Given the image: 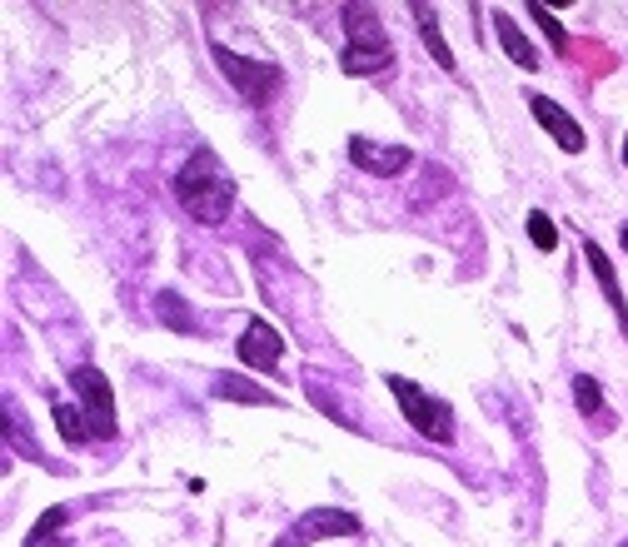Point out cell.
Instances as JSON below:
<instances>
[{"mask_svg":"<svg viewBox=\"0 0 628 547\" xmlns=\"http://www.w3.org/2000/svg\"><path fill=\"white\" fill-rule=\"evenodd\" d=\"M175 200L184 215H195L200 225H220L235 204V180L229 170L215 160V150H195L184 160V170L175 174Z\"/></svg>","mask_w":628,"mask_h":547,"instance_id":"obj_1","label":"cell"},{"mask_svg":"<svg viewBox=\"0 0 628 547\" xmlns=\"http://www.w3.org/2000/svg\"><path fill=\"white\" fill-rule=\"evenodd\" d=\"M160 319L180 333H195V314H190V304H184L180 294H160Z\"/></svg>","mask_w":628,"mask_h":547,"instance_id":"obj_15","label":"cell"},{"mask_svg":"<svg viewBox=\"0 0 628 547\" xmlns=\"http://www.w3.org/2000/svg\"><path fill=\"white\" fill-rule=\"evenodd\" d=\"M529 239L539 249H553V244H559V229H553L549 215H539V209H534V215H529Z\"/></svg>","mask_w":628,"mask_h":547,"instance_id":"obj_19","label":"cell"},{"mask_svg":"<svg viewBox=\"0 0 628 547\" xmlns=\"http://www.w3.org/2000/svg\"><path fill=\"white\" fill-rule=\"evenodd\" d=\"M280 354H284V344H280V333L270 329V323H249L245 329V339H239V358H245L249 368H260V374H270L274 364H280Z\"/></svg>","mask_w":628,"mask_h":547,"instance_id":"obj_9","label":"cell"},{"mask_svg":"<svg viewBox=\"0 0 628 547\" xmlns=\"http://www.w3.org/2000/svg\"><path fill=\"white\" fill-rule=\"evenodd\" d=\"M414 21H419V35H424V45H429V55L445 70H455V50L445 45V35H439V21H434V5H414Z\"/></svg>","mask_w":628,"mask_h":547,"instance_id":"obj_14","label":"cell"},{"mask_svg":"<svg viewBox=\"0 0 628 547\" xmlns=\"http://www.w3.org/2000/svg\"><path fill=\"white\" fill-rule=\"evenodd\" d=\"M210 394H215V398H229V403H265V408H280V398H274L270 388L249 384V378H239V374H220L215 384H210Z\"/></svg>","mask_w":628,"mask_h":547,"instance_id":"obj_12","label":"cell"},{"mask_svg":"<svg viewBox=\"0 0 628 547\" xmlns=\"http://www.w3.org/2000/svg\"><path fill=\"white\" fill-rule=\"evenodd\" d=\"M624 160H628V135H624Z\"/></svg>","mask_w":628,"mask_h":547,"instance_id":"obj_20","label":"cell"},{"mask_svg":"<svg viewBox=\"0 0 628 547\" xmlns=\"http://www.w3.org/2000/svg\"><path fill=\"white\" fill-rule=\"evenodd\" d=\"M529 15L543 25V35H549V45H553V50H559V55L569 50V31H563V25L553 21V11H549V5H539V0H534V5H529Z\"/></svg>","mask_w":628,"mask_h":547,"instance_id":"obj_18","label":"cell"},{"mask_svg":"<svg viewBox=\"0 0 628 547\" xmlns=\"http://www.w3.org/2000/svg\"><path fill=\"white\" fill-rule=\"evenodd\" d=\"M384 384L394 388V398H400V408H404V419H410L424 438H434V443L455 438V413H449L445 398H429L419 384H410V378H400V374H390Z\"/></svg>","mask_w":628,"mask_h":547,"instance_id":"obj_3","label":"cell"},{"mask_svg":"<svg viewBox=\"0 0 628 547\" xmlns=\"http://www.w3.org/2000/svg\"><path fill=\"white\" fill-rule=\"evenodd\" d=\"M624 249H628V225H624Z\"/></svg>","mask_w":628,"mask_h":547,"instance_id":"obj_21","label":"cell"},{"mask_svg":"<svg viewBox=\"0 0 628 547\" xmlns=\"http://www.w3.org/2000/svg\"><path fill=\"white\" fill-rule=\"evenodd\" d=\"M584 259H588V269H594V280L604 284V299L614 304V314H618V329H628V304H624V289H618V280H614V264H608V254L588 239L584 244Z\"/></svg>","mask_w":628,"mask_h":547,"instance_id":"obj_10","label":"cell"},{"mask_svg":"<svg viewBox=\"0 0 628 547\" xmlns=\"http://www.w3.org/2000/svg\"><path fill=\"white\" fill-rule=\"evenodd\" d=\"M215 60H220V70L239 86V95L255 100V105H265V100L280 90V70H274V65L249 60V55H235L229 45H220V41H215Z\"/></svg>","mask_w":628,"mask_h":547,"instance_id":"obj_5","label":"cell"},{"mask_svg":"<svg viewBox=\"0 0 628 547\" xmlns=\"http://www.w3.org/2000/svg\"><path fill=\"white\" fill-rule=\"evenodd\" d=\"M66 508H51V513H41V523L31 527V537H25V547H41V543H51L55 533H60V527H66Z\"/></svg>","mask_w":628,"mask_h":547,"instance_id":"obj_17","label":"cell"},{"mask_svg":"<svg viewBox=\"0 0 628 547\" xmlns=\"http://www.w3.org/2000/svg\"><path fill=\"white\" fill-rule=\"evenodd\" d=\"M349 160L359 164L365 174H380V180H390V174H404L414 164V155L404 150V145H374V140H349Z\"/></svg>","mask_w":628,"mask_h":547,"instance_id":"obj_8","label":"cell"},{"mask_svg":"<svg viewBox=\"0 0 628 547\" xmlns=\"http://www.w3.org/2000/svg\"><path fill=\"white\" fill-rule=\"evenodd\" d=\"M70 388L80 394V408H86L96 438H115V394H110V378L100 374V368L80 364L76 374H70Z\"/></svg>","mask_w":628,"mask_h":547,"instance_id":"obj_4","label":"cell"},{"mask_svg":"<svg viewBox=\"0 0 628 547\" xmlns=\"http://www.w3.org/2000/svg\"><path fill=\"white\" fill-rule=\"evenodd\" d=\"M51 419H55V429H60V438H66L70 448H86V443L96 438V429H90V419H86V408H76V403H60V398H55Z\"/></svg>","mask_w":628,"mask_h":547,"instance_id":"obj_13","label":"cell"},{"mask_svg":"<svg viewBox=\"0 0 628 547\" xmlns=\"http://www.w3.org/2000/svg\"><path fill=\"white\" fill-rule=\"evenodd\" d=\"M494 31H498V45H504V55H509V60L519 65V70H539V50H534L529 35H524L504 11L494 15Z\"/></svg>","mask_w":628,"mask_h":547,"instance_id":"obj_11","label":"cell"},{"mask_svg":"<svg viewBox=\"0 0 628 547\" xmlns=\"http://www.w3.org/2000/svg\"><path fill=\"white\" fill-rule=\"evenodd\" d=\"M574 403H579V413H588V419H598V413H604V394H598V378H588V374L574 378Z\"/></svg>","mask_w":628,"mask_h":547,"instance_id":"obj_16","label":"cell"},{"mask_svg":"<svg viewBox=\"0 0 628 547\" xmlns=\"http://www.w3.org/2000/svg\"><path fill=\"white\" fill-rule=\"evenodd\" d=\"M529 110H534V119H539L543 129L553 135V145L559 150H569V155H584V125H579L569 110L559 105V100H549V95H529Z\"/></svg>","mask_w":628,"mask_h":547,"instance_id":"obj_7","label":"cell"},{"mask_svg":"<svg viewBox=\"0 0 628 547\" xmlns=\"http://www.w3.org/2000/svg\"><path fill=\"white\" fill-rule=\"evenodd\" d=\"M355 533H359L355 513H339V508H310L300 523L284 527L274 547H310V543H319V537H355Z\"/></svg>","mask_w":628,"mask_h":547,"instance_id":"obj_6","label":"cell"},{"mask_svg":"<svg viewBox=\"0 0 628 547\" xmlns=\"http://www.w3.org/2000/svg\"><path fill=\"white\" fill-rule=\"evenodd\" d=\"M345 76H374V70H384V65L394 60V45L390 35L380 31V21L365 11V5H349L345 11Z\"/></svg>","mask_w":628,"mask_h":547,"instance_id":"obj_2","label":"cell"}]
</instances>
